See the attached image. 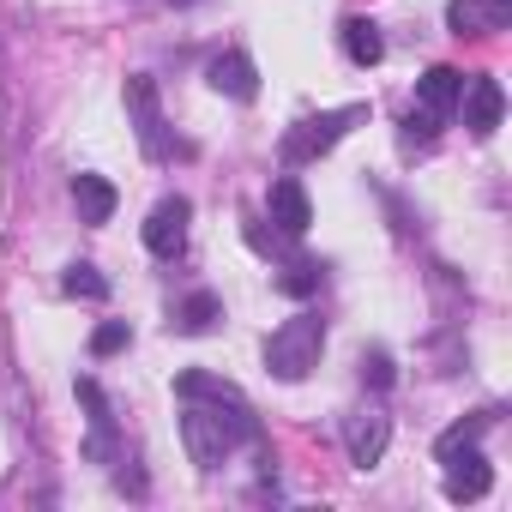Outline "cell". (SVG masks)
Returning a JSON list of instances; mask_svg holds the SVG:
<instances>
[{"mask_svg": "<svg viewBox=\"0 0 512 512\" xmlns=\"http://www.w3.org/2000/svg\"><path fill=\"white\" fill-rule=\"evenodd\" d=\"M181 440H187V458H193L199 470H217V464L229 458V446H235V440H260V422H253V410H247V404L223 416V404H217V410H199V404L187 398Z\"/></svg>", "mask_w": 512, "mask_h": 512, "instance_id": "cell-1", "label": "cell"}, {"mask_svg": "<svg viewBox=\"0 0 512 512\" xmlns=\"http://www.w3.org/2000/svg\"><path fill=\"white\" fill-rule=\"evenodd\" d=\"M320 344H326V326H320L314 314H296V320H284V326L272 332L266 368H272L278 380H302V374L320 362Z\"/></svg>", "mask_w": 512, "mask_h": 512, "instance_id": "cell-2", "label": "cell"}, {"mask_svg": "<svg viewBox=\"0 0 512 512\" xmlns=\"http://www.w3.org/2000/svg\"><path fill=\"white\" fill-rule=\"evenodd\" d=\"M187 217H193V205L175 193V199H163V205H151V217H145V247L157 253V260H175V253L187 247Z\"/></svg>", "mask_w": 512, "mask_h": 512, "instance_id": "cell-3", "label": "cell"}, {"mask_svg": "<svg viewBox=\"0 0 512 512\" xmlns=\"http://www.w3.org/2000/svg\"><path fill=\"white\" fill-rule=\"evenodd\" d=\"M127 109H133V121H139L145 157H169V145H163V115H157V85H151L145 73L127 79Z\"/></svg>", "mask_w": 512, "mask_h": 512, "instance_id": "cell-4", "label": "cell"}, {"mask_svg": "<svg viewBox=\"0 0 512 512\" xmlns=\"http://www.w3.org/2000/svg\"><path fill=\"white\" fill-rule=\"evenodd\" d=\"M362 109H338V115H320V121H302V133H290L284 139V157L290 163H308V157H320V151H332L338 145V133L356 121Z\"/></svg>", "mask_w": 512, "mask_h": 512, "instance_id": "cell-5", "label": "cell"}, {"mask_svg": "<svg viewBox=\"0 0 512 512\" xmlns=\"http://www.w3.org/2000/svg\"><path fill=\"white\" fill-rule=\"evenodd\" d=\"M266 211H272V223H278L284 235H308V223H314L308 187H302L296 175H278V181H272V193H266Z\"/></svg>", "mask_w": 512, "mask_h": 512, "instance_id": "cell-6", "label": "cell"}, {"mask_svg": "<svg viewBox=\"0 0 512 512\" xmlns=\"http://www.w3.org/2000/svg\"><path fill=\"white\" fill-rule=\"evenodd\" d=\"M458 103H464V127H470L476 139H488V133L500 127V115H506V91H500L494 79H470Z\"/></svg>", "mask_w": 512, "mask_h": 512, "instance_id": "cell-7", "label": "cell"}, {"mask_svg": "<svg viewBox=\"0 0 512 512\" xmlns=\"http://www.w3.org/2000/svg\"><path fill=\"white\" fill-rule=\"evenodd\" d=\"M416 97H422V115L446 121V115L458 109V97H464V73H458V67H428V73L416 79Z\"/></svg>", "mask_w": 512, "mask_h": 512, "instance_id": "cell-8", "label": "cell"}, {"mask_svg": "<svg viewBox=\"0 0 512 512\" xmlns=\"http://www.w3.org/2000/svg\"><path fill=\"white\" fill-rule=\"evenodd\" d=\"M205 79H211V91H223V97H235V103H253V97H260V73H253L247 55H217V61L205 67Z\"/></svg>", "mask_w": 512, "mask_h": 512, "instance_id": "cell-9", "label": "cell"}, {"mask_svg": "<svg viewBox=\"0 0 512 512\" xmlns=\"http://www.w3.org/2000/svg\"><path fill=\"white\" fill-rule=\"evenodd\" d=\"M446 25L464 37V31H506L512 25V0H452L446 7Z\"/></svg>", "mask_w": 512, "mask_h": 512, "instance_id": "cell-10", "label": "cell"}, {"mask_svg": "<svg viewBox=\"0 0 512 512\" xmlns=\"http://www.w3.org/2000/svg\"><path fill=\"white\" fill-rule=\"evenodd\" d=\"M386 440H392V422L386 416H350V428H344V446H350V464H380V452H386Z\"/></svg>", "mask_w": 512, "mask_h": 512, "instance_id": "cell-11", "label": "cell"}, {"mask_svg": "<svg viewBox=\"0 0 512 512\" xmlns=\"http://www.w3.org/2000/svg\"><path fill=\"white\" fill-rule=\"evenodd\" d=\"M446 464H452V470H446V500H482V494H488L494 476H488V458H482L476 446H464V452L446 458Z\"/></svg>", "mask_w": 512, "mask_h": 512, "instance_id": "cell-12", "label": "cell"}, {"mask_svg": "<svg viewBox=\"0 0 512 512\" xmlns=\"http://www.w3.org/2000/svg\"><path fill=\"white\" fill-rule=\"evenodd\" d=\"M73 205L85 223H109L115 217V187L103 175H73Z\"/></svg>", "mask_w": 512, "mask_h": 512, "instance_id": "cell-13", "label": "cell"}, {"mask_svg": "<svg viewBox=\"0 0 512 512\" xmlns=\"http://www.w3.org/2000/svg\"><path fill=\"white\" fill-rule=\"evenodd\" d=\"M175 398H211V404H247L229 380H217V374H199V368H187V374H175Z\"/></svg>", "mask_w": 512, "mask_h": 512, "instance_id": "cell-14", "label": "cell"}, {"mask_svg": "<svg viewBox=\"0 0 512 512\" xmlns=\"http://www.w3.org/2000/svg\"><path fill=\"white\" fill-rule=\"evenodd\" d=\"M344 55H350L356 67H380L386 43H380V31H374L368 19H350V25H344Z\"/></svg>", "mask_w": 512, "mask_h": 512, "instance_id": "cell-15", "label": "cell"}, {"mask_svg": "<svg viewBox=\"0 0 512 512\" xmlns=\"http://www.w3.org/2000/svg\"><path fill=\"white\" fill-rule=\"evenodd\" d=\"M217 314H223V302H217L211 290H199V296H187V302H181V314H175V326H181V332H205V326H211Z\"/></svg>", "mask_w": 512, "mask_h": 512, "instance_id": "cell-16", "label": "cell"}, {"mask_svg": "<svg viewBox=\"0 0 512 512\" xmlns=\"http://www.w3.org/2000/svg\"><path fill=\"white\" fill-rule=\"evenodd\" d=\"M61 284H67V296H91V302H103V296H109V278H103L97 266H85V260H79V266H67V278H61Z\"/></svg>", "mask_w": 512, "mask_h": 512, "instance_id": "cell-17", "label": "cell"}, {"mask_svg": "<svg viewBox=\"0 0 512 512\" xmlns=\"http://www.w3.org/2000/svg\"><path fill=\"white\" fill-rule=\"evenodd\" d=\"M482 428H488V416H470V422L446 428V434H440V446H434V452H440V464H446V458H458L464 446H476V440H482Z\"/></svg>", "mask_w": 512, "mask_h": 512, "instance_id": "cell-18", "label": "cell"}, {"mask_svg": "<svg viewBox=\"0 0 512 512\" xmlns=\"http://www.w3.org/2000/svg\"><path fill=\"white\" fill-rule=\"evenodd\" d=\"M127 320H103L97 332H91V356H115V350H127Z\"/></svg>", "mask_w": 512, "mask_h": 512, "instance_id": "cell-19", "label": "cell"}, {"mask_svg": "<svg viewBox=\"0 0 512 512\" xmlns=\"http://www.w3.org/2000/svg\"><path fill=\"white\" fill-rule=\"evenodd\" d=\"M290 296H314L320 290V266H290V278H278Z\"/></svg>", "mask_w": 512, "mask_h": 512, "instance_id": "cell-20", "label": "cell"}, {"mask_svg": "<svg viewBox=\"0 0 512 512\" xmlns=\"http://www.w3.org/2000/svg\"><path fill=\"white\" fill-rule=\"evenodd\" d=\"M362 380H374V386H392V362L374 350V356H362Z\"/></svg>", "mask_w": 512, "mask_h": 512, "instance_id": "cell-21", "label": "cell"}]
</instances>
